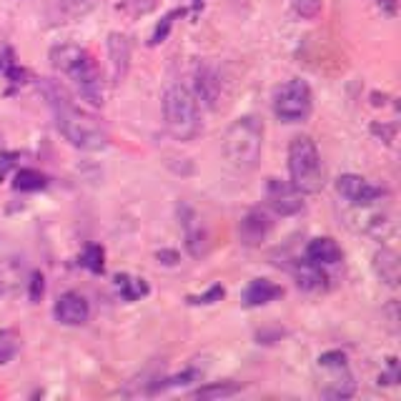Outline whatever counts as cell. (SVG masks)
<instances>
[{
  "label": "cell",
  "instance_id": "obj_23",
  "mask_svg": "<svg viewBox=\"0 0 401 401\" xmlns=\"http://www.w3.org/2000/svg\"><path fill=\"white\" fill-rule=\"evenodd\" d=\"M13 186L18 188V191H40V188L48 186V178L33 168H23L15 173V183Z\"/></svg>",
  "mask_w": 401,
  "mask_h": 401
},
{
  "label": "cell",
  "instance_id": "obj_29",
  "mask_svg": "<svg viewBox=\"0 0 401 401\" xmlns=\"http://www.w3.org/2000/svg\"><path fill=\"white\" fill-rule=\"evenodd\" d=\"M173 15H175V13L166 15V18H163V25H158V28H156V33H153V38H150V43H153V45L166 40V36H168V31H171V25H173Z\"/></svg>",
  "mask_w": 401,
  "mask_h": 401
},
{
  "label": "cell",
  "instance_id": "obj_18",
  "mask_svg": "<svg viewBox=\"0 0 401 401\" xmlns=\"http://www.w3.org/2000/svg\"><path fill=\"white\" fill-rule=\"evenodd\" d=\"M294 276H296V283L301 288H306V291H321L329 281V276L324 274V266L313 261H299V266L294 269Z\"/></svg>",
  "mask_w": 401,
  "mask_h": 401
},
{
  "label": "cell",
  "instance_id": "obj_1",
  "mask_svg": "<svg viewBox=\"0 0 401 401\" xmlns=\"http://www.w3.org/2000/svg\"><path fill=\"white\" fill-rule=\"evenodd\" d=\"M45 98H48L50 108L56 113V125L58 131L63 133V138L68 141L70 146L81 150H103L108 146V133L106 128L88 113L78 111L75 103L70 100L68 91L61 86V83L45 78L40 83Z\"/></svg>",
  "mask_w": 401,
  "mask_h": 401
},
{
  "label": "cell",
  "instance_id": "obj_4",
  "mask_svg": "<svg viewBox=\"0 0 401 401\" xmlns=\"http://www.w3.org/2000/svg\"><path fill=\"white\" fill-rule=\"evenodd\" d=\"M163 118L175 141H194L200 133L198 98L186 86H171L163 93Z\"/></svg>",
  "mask_w": 401,
  "mask_h": 401
},
{
  "label": "cell",
  "instance_id": "obj_17",
  "mask_svg": "<svg viewBox=\"0 0 401 401\" xmlns=\"http://www.w3.org/2000/svg\"><path fill=\"white\" fill-rule=\"evenodd\" d=\"M326 371H331V379L321 388V396H326V399H349V396L354 394V388H356L354 376L349 374V369H346V366H338V369H326Z\"/></svg>",
  "mask_w": 401,
  "mask_h": 401
},
{
  "label": "cell",
  "instance_id": "obj_22",
  "mask_svg": "<svg viewBox=\"0 0 401 401\" xmlns=\"http://www.w3.org/2000/svg\"><path fill=\"white\" fill-rule=\"evenodd\" d=\"M186 249L194 258L206 253V231L200 226H191V221H186Z\"/></svg>",
  "mask_w": 401,
  "mask_h": 401
},
{
  "label": "cell",
  "instance_id": "obj_13",
  "mask_svg": "<svg viewBox=\"0 0 401 401\" xmlns=\"http://www.w3.org/2000/svg\"><path fill=\"white\" fill-rule=\"evenodd\" d=\"M221 95V75L219 70L203 63L196 68V98H200L208 108H216Z\"/></svg>",
  "mask_w": 401,
  "mask_h": 401
},
{
  "label": "cell",
  "instance_id": "obj_19",
  "mask_svg": "<svg viewBox=\"0 0 401 401\" xmlns=\"http://www.w3.org/2000/svg\"><path fill=\"white\" fill-rule=\"evenodd\" d=\"M241 394V384H233V382H219V384H206V386L196 388L194 399H203V401H211V399H228V396H236Z\"/></svg>",
  "mask_w": 401,
  "mask_h": 401
},
{
  "label": "cell",
  "instance_id": "obj_20",
  "mask_svg": "<svg viewBox=\"0 0 401 401\" xmlns=\"http://www.w3.org/2000/svg\"><path fill=\"white\" fill-rule=\"evenodd\" d=\"M116 288H118V294L123 296L125 301H138L148 294V283H146L143 278H133V276L128 274L116 276Z\"/></svg>",
  "mask_w": 401,
  "mask_h": 401
},
{
  "label": "cell",
  "instance_id": "obj_24",
  "mask_svg": "<svg viewBox=\"0 0 401 401\" xmlns=\"http://www.w3.org/2000/svg\"><path fill=\"white\" fill-rule=\"evenodd\" d=\"M291 8L299 18L304 20H313L324 8V0H291Z\"/></svg>",
  "mask_w": 401,
  "mask_h": 401
},
{
  "label": "cell",
  "instance_id": "obj_25",
  "mask_svg": "<svg viewBox=\"0 0 401 401\" xmlns=\"http://www.w3.org/2000/svg\"><path fill=\"white\" fill-rule=\"evenodd\" d=\"M81 266H86L93 274H103V249L100 246H88L81 256Z\"/></svg>",
  "mask_w": 401,
  "mask_h": 401
},
{
  "label": "cell",
  "instance_id": "obj_28",
  "mask_svg": "<svg viewBox=\"0 0 401 401\" xmlns=\"http://www.w3.org/2000/svg\"><path fill=\"white\" fill-rule=\"evenodd\" d=\"M223 294H226L223 286H211L203 296H188V301L191 304H206L208 306V304H216V301L223 299Z\"/></svg>",
  "mask_w": 401,
  "mask_h": 401
},
{
  "label": "cell",
  "instance_id": "obj_33",
  "mask_svg": "<svg viewBox=\"0 0 401 401\" xmlns=\"http://www.w3.org/2000/svg\"><path fill=\"white\" fill-rule=\"evenodd\" d=\"M0 150H3V143H0Z\"/></svg>",
  "mask_w": 401,
  "mask_h": 401
},
{
  "label": "cell",
  "instance_id": "obj_16",
  "mask_svg": "<svg viewBox=\"0 0 401 401\" xmlns=\"http://www.w3.org/2000/svg\"><path fill=\"white\" fill-rule=\"evenodd\" d=\"M281 294L283 291L278 283L269 281V278H253L244 291V304L246 306H263V304L278 299Z\"/></svg>",
  "mask_w": 401,
  "mask_h": 401
},
{
  "label": "cell",
  "instance_id": "obj_7",
  "mask_svg": "<svg viewBox=\"0 0 401 401\" xmlns=\"http://www.w3.org/2000/svg\"><path fill=\"white\" fill-rule=\"evenodd\" d=\"M266 198H269L271 208L278 216H296L304 211V194L291 183H283L278 178H269L266 183Z\"/></svg>",
  "mask_w": 401,
  "mask_h": 401
},
{
  "label": "cell",
  "instance_id": "obj_9",
  "mask_svg": "<svg viewBox=\"0 0 401 401\" xmlns=\"http://www.w3.org/2000/svg\"><path fill=\"white\" fill-rule=\"evenodd\" d=\"M70 78L75 81V86H78L83 98L91 100L93 106H103V81H100V70L93 63V58H88Z\"/></svg>",
  "mask_w": 401,
  "mask_h": 401
},
{
  "label": "cell",
  "instance_id": "obj_14",
  "mask_svg": "<svg viewBox=\"0 0 401 401\" xmlns=\"http://www.w3.org/2000/svg\"><path fill=\"white\" fill-rule=\"evenodd\" d=\"M374 274L382 278L386 286L396 288L401 281V261L394 249H382L374 253Z\"/></svg>",
  "mask_w": 401,
  "mask_h": 401
},
{
  "label": "cell",
  "instance_id": "obj_27",
  "mask_svg": "<svg viewBox=\"0 0 401 401\" xmlns=\"http://www.w3.org/2000/svg\"><path fill=\"white\" fill-rule=\"evenodd\" d=\"M321 369H338V366H346V356L341 351H326L319 356Z\"/></svg>",
  "mask_w": 401,
  "mask_h": 401
},
{
  "label": "cell",
  "instance_id": "obj_5",
  "mask_svg": "<svg viewBox=\"0 0 401 401\" xmlns=\"http://www.w3.org/2000/svg\"><path fill=\"white\" fill-rule=\"evenodd\" d=\"M313 106V93L306 81L291 78L276 91L274 98V113L281 123H301L308 118Z\"/></svg>",
  "mask_w": 401,
  "mask_h": 401
},
{
  "label": "cell",
  "instance_id": "obj_6",
  "mask_svg": "<svg viewBox=\"0 0 401 401\" xmlns=\"http://www.w3.org/2000/svg\"><path fill=\"white\" fill-rule=\"evenodd\" d=\"M336 191H338V196H341L346 203H351L354 208H371L376 200H382V196H384L382 188L369 183L366 178H361V175H356V173L338 175Z\"/></svg>",
  "mask_w": 401,
  "mask_h": 401
},
{
  "label": "cell",
  "instance_id": "obj_30",
  "mask_svg": "<svg viewBox=\"0 0 401 401\" xmlns=\"http://www.w3.org/2000/svg\"><path fill=\"white\" fill-rule=\"evenodd\" d=\"M158 0H128V6H131L133 13H138V15H143V13H150L153 8H156Z\"/></svg>",
  "mask_w": 401,
  "mask_h": 401
},
{
  "label": "cell",
  "instance_id": "obj_32",
  "mask_svg": "<svg viewBox=\"0 0 401 401\" xmlns=\"http://www.w3.org/2000/svg\"><path fill=\"white\" fill-rule=\"evenodd\" d=\"M158 258H166L163 263H168V266H173V263L178 261V256H175L173 251H161V253H158Z\"/></svg>",
  "mask_w": 401,
  "mask_h": 401
},
{
  "label": "cell",
  "instance_id": "obj_26",
  "mask_svg": "<svg viewBox=\"0 0 401 401\" xmlns=\"http://www.w3.org/2000/svg\"><path fill=\"white\" fill-rule=\"evenodd\" d=\"M200 376H203V371H198V369H186L183 374H178V376H173V379H168V382L163 384V386H186V384H194V382H200Z\"/></svg>",
  "mask_w": 401,
  "mask_h": 401
},
{
  "label": "cell",
  "instance_id": "obj_12",
  "mask_svg": "<svg viewBox=\"0 0 401 401\" xmlns=\"http://www.w3.org/2000/svg\"><path fill=\"white\" fill-rule=\"evenodd\" d=\"M269 231H271V219L263 211H258V208L246 213L244 219H241V223H238V236H241V241L246 246H258L261 241H266Z\"/></svg>",
  "mask_w": 401,
  "mask_h": 401
},
{
  "label": "cell",
  "instance_id": "obj_10",
  "mask_svg": "<svg viewBox=\"0 0 401 401\" xmlns=\"http://www.w3.org/2000/svg\"><path fill=\"white\" fill-rule=\"evenodd\" d=\"M108 61H111V81L120 83L131 68V43L123 33L108 36Z\"/></svg>",
  "mask_w": 401,
  "mask_h": 401
},
{
  "label": "cell",
  "instance_id": "obj_3",
  "mask_svg": "<svg viewBox=\"0 0 401 401\" xmlns=\"http://www.w3.org/2000/svg\"><path fill=\"white\" fill-rule=\"evenodd\" d=\"M288 173L291 186L301 194H319L324 188V163L311 136H296L288 143Z\"/></svg>",
  "mask_w": 401,
  "mask_h": 401
},
{
  "label": "cell",
  "instance_id": "obj_2",
  "mask_svg": "<svg viewBox=\"0 0 401 401\" xmlns=\"http://www.w3.org/2000/svg\"><path fill=\"white\" fill-rule=\"evenodd\" d=\"M263 123L256 116L233 120L223 133V156L238 171H253L261 161Z\"/></svg>",
  "mask_w": 401,
  "mask_h": 401
},
{
  "label": "cell",
  "instance_id": "obj_11",
  "mask_svg": "<svg viewBox=\"0 0 401 401\" xmlns=\"http://www.w3.org/2000/svg\"><path fill=\"white\" fill-rule=\"evenodd\" d=\"M88 58H91L88 50H83L81 45H73V43H61L50 48V65H53L58 73H65V75H73Z\"/></svg>",
  "mask_w": 401,
  "mask_h": 401
},
{
  "label": "cell",
  "instance_id": "obj_8",
  "mask_svg": "<svg viewBox=\"0 0 401 401\" xmlns=\"http://www.w3.org/2000/svg\"><path fill=\"white\" fill-rule=\"evenodd\" d=\"M53 313H56V319L61 321L63 326H81L86 324L88 316H91V306H88L86 296L68 291V294L58 296Z\"/></svg>",
  "mask_w": 401,
  "mask_h": 401
},
{
  "label": "cell",
  "instance_id": "obj_15",
  "mask_svg": "<svg viewBox=\"0 0 401 401\" xmlns=\"http://www.w3.org/2000/svg\"><path fill=\"white\" fill-rule=\"evenodd\" d=\"M306 258L313 263H319V266H333V263H338L341 258H344V253H341V249H338V244L333 241V238L321 236V238L308 241Z\"/></svg>",
  "mask_w": 401,
  "mask_h": 401
},
{
  "label": "cell",
  "instance_id": "obj_21",
  "mask_svg": "<svg viewBox=\"0 0 401 401\" xmlns=\"http://www.w3.org/2000/svg\"><path fill=\"white\" fill-rule=\"evenodd\" d=\"M20 351V333L15 329H3L0 331V363H8L18 356Z\"/></svg>",
  "mask_w": 401,
  "mask_h": 401
},
{
  "label": "cell",
  "instance_id": "obj_31",
  "mask_svg": "<svg viewBox=\"0 0 401 401\" xmlns=\"http://www.w3.org/2000/svg\"><path fill=\"white\" fill-rule=\"evenodd\" d=\"M40 296H43V276L36 271V274L31 276V299L38 301Z\"/></svg>",
  "mask_w": 401,
  "mask_h": 401
}]
</instances>
